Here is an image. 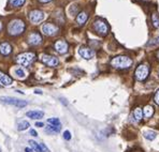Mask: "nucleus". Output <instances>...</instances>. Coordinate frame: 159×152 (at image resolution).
Returning <instances> with one entry per match:
<instances>
[{
	"label": "nucleus",
	"instance_id": "423d86ee",
	"mask_svg": "<svg viewBox=\"0 0 159 152\" xmlns=\"http://www.w3.org/2000/svg\"><path fill=\"white\" fill-rule=\"evenodd\" d=\"M148 74H149V67L147 64H140L139 67H137L135 70V73H134V76L138 80L140 81H143L148 77Z\"/></svg>",
	"mask_w": 159,
	"mask_h": 152
},
{
	"label": "nucleus",
	"instance_id": "5701e85b",
	"mask_svg": "<svg viewBox=\"0 0 159 152\" xmlns=\"http://www.w3.org/2000/svg\"><path fill=\"white\" fill-rule=\"evenodd\" d=\"M152 23H153V26L155 28L159 27V16L157 13H154L153 15H152Z\"/></svg>",
	"mask_w": 159,
	"mask_h": 152
},
{
	"label": "nucleus",
	"instance_id": "c756f323",
	"mask_svg": "<svg viewBox=\"0 0 159 152\" xmlns=\"http://www.w3.org/2000/svg\"><path fill=\"white\" fill-rule=\"evenodd\" d=\"M30 135H32V136H38V133H37V131L34 130H30Z\"/></svg>",
	"mask_w": 159,
	"mask_h": 152
},
{
	"label": "nucleus",
	"instance_id": "72a5a7b5",
	"mask_svg": "<svg viewBox=\"0 0 159 152\" xmlns=\"http://www.w3.org/2000/svg\"><path fill=\"white\" fill-rule=\"evenodd\" d=\"M25 152H32V148H25Z\"/></svg>",
	"mask_w": 159,
	"mask_h": 152
},
{
	"label": "nucleus",
	"instance_id": "c9c22d12",
	"mask_svg": "<svg viewBox=\"0 0 159 152\" xmlns=\"http://www.w3.org/2000/svg\"><path fill=\"white\" fill-rule=\"evenodd\" d=\"M156 43H157V44L159 43V37H158V38H157V39H156Z\"/></svg>",
	"mask_w": 159,
	"mask_h": 152
},
{
	"label": "nucleus",
	"instance_id": "c85d7f7f",
	"mask_svg": "<svg viewBox=\"0 0 159 152\" xmlns=\"http://www.w3.org/2000/svg\"><path fill=\"white\" fill-rule=\"evenodd\" d=\"M40 147H41L42 152H50V150H48V147H46L44 144H40Z\"/></svg>",
	"mask_w": 159,
	"mask_h": 152
},
{
	"label": "nucleus",
	"instance_id": "7ed1b4c3",
	"mask_svg": "<svg viewBox=\"0 0 159 152\" xmlns=\"http://www.w3.org/2000/svg\"><path fill=\"white\" fill-rule=\"evenodd\" d=\"M36 57L37 56L34 53L27 51V53H23L20 55H18L17 58H16V61H17V63L23 65V67H28V65H30L36 60Z\"/></svg>",
	"mask_w": 159,
	"mask_h": 152
},
{
	"label": "nucleus",
	"instance_id": "9b49d317",
	"mask_svg": "<svg viewBox=\"0 0 159 152\" xmlns=\"http://www.w3.org/2000/svg\"><path fill=\"white\" fill-rule=\"evenodd\" d=\"M54 48H55V50L57 51L58 54H61L62 55V54H66L68 51L69 45H68V43L66 41H64V40H58V41L54 44Z\"/></svg>",
	"mask_w": 159,
	"mask_h": 152
},
{
	"label": "nucleus",
	"instance_id": "b1692460",
	"mask_svg": "<svg viewBox=\"0 0 159 152\" xmlns=\"http://www.w3.org/2000/svg\"><path fill=\"white\" fill-rule=\"evenodd\" d=\"M24 3H25V0H10V4L12 7H15V8L23 6Z\"/></svg>",
	"mask_w": 159,
	"mask_h": 152
},
{
	"label": "nucleus",
	"instance_id": "f8f14e48",
	"mask_svg": "<svg viewBox=\"0 0 159 152\" xmlns=\"http://www.w3.org/2000/svg\"><path fill=\"white\" fill-rule=\"evenodd\" d=\"M79 54L82 56V58H84V59H86V60L92 59V58H93V56H95V51H93V50H92V48H89V47H86V46L80 47Z\"/></svg>",
	"mask_w": 159,
	"mask_h": 152
},
{
	"label": "nucleus",
	"instance_id": "39448f33",
	"mask_svg": "<svg viewBox=\"0 0 159 152\" xmlns=\"http://www.w3.org/2000/svg\"><path fill=\"white\" fill-rule=\"evenodd\" d=\"M93 29H95V31L97 32L99 36L106 37L107 34V32H109V26H107V24L104 20H97L93 23Z\"/></svg>",
	"mask_w": 159,
	"mask_h": 152
},
{
	"label": "nucleus",
	"instance_id": "0eeeda50",
	"mask_svg": "<svg viewBox=\"0 0 159 152\" xmlns=\"http://www.w3.org/2000/svg\"><path fill=\"white\" fill-rule=\"evenodd\" d=\"M41 30L45 36L48 37H54L58 33L59 31V28L56 25L52 24V23H46V24H43V26L41 27Z\"/></svg>",
	"mask_w": 159,
	"mask_h": 152
},
{
	"label": "nucleus",
	"instance_id": "6e6552de",
	"mask_svg": "<svg viewBox=\"0 0 159 152\" xmlns=\"http://www.w3.org/2000/svg\"><path fill=\"white\" fill-rule=\"evenodd\" d=\"M44 17H45L44 13L40 10H32V11H30V13H29V20L32 24L41 23L42 20H44Z\"/></svg>",
	"mask_w": 159,
	"mask_h": 152
},
{
	"label": "nucleus",
	"instance_id": "a878e982",
	"mask_svg": "<svg viewBox=\"0 0 159 152\" xmlns=\"http://www.w3.org/2000/svg\"><path fill=\"white\" fill-rule=\"evenodd\" d=\"M15 74L20 77V78H24V77H25V72H24V70H23V69H17L15 71Z\"/></svg>",
	"mask_w": 159,
	"mask_h": 152
},
{
	"label": "nucleus",
	"instance_id": "e433bc0d",
	"mask_svg": "<svg viewBox=\"0 0 159 152\" xmlns=\"http://www.w3.org/2000/svg\"><path fill=\"white\" fill-rule=\"evenodd\" d=\"M157 57H158V59H159V51L157 53Z\"/></svg>",
	"mask_w": 159,
	"mask_h": 152
},
{
	"label": "nucleus",
	"instance_id": "412c9836",
	"mask_svg": "<svg viewBox=\"0 0 159 152\" xmlns=\"http://www.w3.org/2000/svg\"><path fill=\"white\" fill-rule=\"evenodd\" d=\"M60 128H61V125H59V127H56V125H52V124H50V125H48L46 127V132H48V133H58L60 131Z\"/></svg>",
	"mask_w": 159,
	"mask_h": 152
},
{
	"label": "nucleus",
	"instance_id": "f704fd0d",
	"mask_svg": "<svg viewBox=\"0 0 159 152\" xmlns=\"http://www.w3.org/2000/svg\"><path fill=\"white\" fill-rule=\"evenodd\" d=\"M2 28H3V24H2V22L0 20V32L2 31Z\"/></svg>",
	"mask_w": 159,
	"mask_h": 152
},
{
	"label": "nucleus",
	"instance_id": "6ab92c4d",
	"mask_svg": "<svg viewBox=\"0 0 159 152\" xmlns=\"http://www.w3.org/2000/svg\"><path fill=\"white\" fill-rule=\"evenodd\" d=\"M143 136H144V138H146L147 140H154L157 135H156V133L153 132V131H146V132L143 133Z\"/></svg>",
	"mask_w": 159,
	"mask_h": 152
},
{
	"label": "nucleus",
	"instance_id": "cd10ccee",
	"mask_svg": "<svg viewBox=\"0 0 159 152\" xmlns=\"http://www.w3.org/2000/svg\"><path fill=\"white\" fill-rule=\"evenodd\" d=\"M154 100H155L156 104H157V105H159V89H158L157 91H156L155 95H154Z\"/></svg>",
	"mask_w": 159,
	"mask_h": 152
},
{
	"label": "nucleus",
	"instance_id": "4468645a",
	"mask_svg": "<svg viewBox=\"0 0 159 152\" xmlns=\"http://www.w3.org/2000/svg\"><path fill=\"white\" fill-rule=\"evenodd\" d=\"M11 53H12V46L8 42H3V43L0 44V54L7 56L10 55Z\"/></svg>",
	"mask_w": 159,
	"mask_h": 152
},
{
	"label": "nucleus",
	"instance_id": "7c9ffc66",
	"mask_svg": "<svg viewBox=\"0 0 159 152\" xmlns=\"http://www.w3.org/2000/svg\"><path fill=\"white\" fill-rule=\"evenodd\" d=\"M36 127H38V128H42V127H44V124L42 122H37L36 123Z\"/></svg>",
	"mask_w": 159,
	"mask_h": 152
},
{
	"label": "nucleus",
	"instance_id": "4c0bfd02",
	"mask_svg": "<svg viewBox=\"0 0 159 152\" xmlns=\"http://www.w3.org/2000/svg\"><path fill=\"white\" fill-rule=\"evenodd\" d=\"M0 152H1V149H0Z\"/></svg>",
	"mask_w": 159,
	"mask_h": 152
},
{
	"label": "nucleus",
	"instance_id": "393cba45",
	"mask_svg": "<svg viewBox=\"0 0 159 152\" xmlns=\"http://www.w3.org/2000/svg\"><path fill=\"white\" fill-rule=\"evenodd\" d=\"M48 124H52V125H56V127H59V125H61V124H60V121H59V119H58V118L48 119Z\"/></svg>",
	"mask_w": 159,
	"mask_h": 152
},
{
	"label": "nucleus",
	"instance_id": "f3484780",
	"mask_svg": "<svg viewBox=\"0 0 159 152\" xmlns=\"http://www.w3.org/2000/svg\"><path fill=\"white\" fill-rule=\"evenodd\" d=\"M133 117H134V121H140L142 120V117H143V111H142L141 107H137V108L133 111Z\"/></svg>",
	"mask_w": 159,
	"mask_h": 152
},
{
	"label": "nucleus",
	"instance_id": "dca6fc26",
	"mask_svg": "<svg viewBox=\"0 0 159 152\" xmlns=\"http://www.w3.org/2000/svg\"><path fill=\"white\" fill-rule=\"evenodd\" d=\"M88 20V14L86 12H80L76 16V23L80 25V26H83L84 24L86 23V20Z\"/></svg>",
	"mask_w": 159,
	"mask_h": 152
},
{
	"label": "nucleus",
	"instance_id": "4be33fe9",
	"mask_svg": "<svg viewBox=\"0 0 159 152\" xmlns=\"http://www.w3.org/2000/svg\"><path fill=\"white\" fill-rule=\"evenodd\" d=\"M28 142H29V145H30V147L32 148V150H34L36 152H42L41 147H40V144L36 142L34 140H29Z\"/></svg>",
	"mask_w": 159,
	"mask_h": 152
},
{
	"label": "nucleus",
	"instance_id": "f03ea898",
	"mask_svg": "<svg viewBox=\"0 0 159 152\" xmlns=\"http://www.w3.org/2000/svg\"><path fill=\"white\" fill-rule=\"evenodd\" d=\"M111 65L115 69L125 70L129 69L132 65V60L127 56H117L111 60Z\"/></svg>",
	"mask_w": 159,
	"mask_h": 152
},
{
	"label": "nucleus",
	"instance_id": "a211bd4d",
	"mask_svg": "<svg viewBox=\"0 0 159 152\" xmlns=\"http://www.w3.org/2000/svg\"><path fill=\"white\" fill-rule=\"evenodd\" d=\"M154 115V107L151 106V105H147V106L144 107L143 109V116L145 118H151Z\"/></svg>",
	"mask_w": 159,
	"mask_h": 152
},
{
	"label": "nucleus",
	"instance_id": "473e14b6",
	"mask_svg": "<svg viewBox=\"0 0 159 152\" xmlns=\"http://www.w3.org/2000/svg\"><path fill=\"white\" fill-rule=\"evenodd\" d=\"M40 2H42V3H46V2H50L52 1V0H39Z\"/></svg>",
	"mask_w": 159,
	"mask_h": 152
},
{
	"label": "nucleus",
	"instance_id": "2eb2a0df",
	"mask_svg": "<svg viewBox=\"0 0 159 152\" xmlns=\"http://www.w3.org/2000/svg\"><path fill=\"white\" fill-rule=\"evenodd\" d=\"M26 116L30 119H37V120H38V119L43 118L44 113L41 111H27Z\"/></svg>",
	"mask_w": 159,
	"mask_h": 152
},
{
	"label": "nucleus",
	"instance_id": "aec40b11",
	"mask_svg": "<svg viewBox=\"0 0 159 152\" xmlns=\"http://www.w3.org/2000/svg\"><path fill=\"white\" fill-rule=\"evenodd\" d=\"M30 127V124H29V122L26 120H23V121H20V123L17 124V130L18 131H25V130H27L28 128Z\"/></svg>",
	"mask_w": 159,
	"mask_h": 152
},
{
	"label": "nucleus",
	"instance_id": "f257e3e1",
	"mask_svg": "<svg viewBox=\"0 0 159 152\" xmlns=\"http://www.w3.org/2000/svg\"><path fill=\"white\" fill-rule=\"evenodd\" d=\"M25 28H26V25H25L24 20H20V18H15L9 23L8 33L13 37L20 36L25 31Z\"/></svg>",
	"mask_w": 159,
	"mask_h": 152
},
{
	"label": "nucleus",
	"instance_id": "20e7f679",
	"mask_svg": "<svg viewBox=\"0 0 159 152\" xmlns=\"http://www.w3.org/2000/svg\"><path fill=\"white\" fill-rule=\"evenodd\" d=\"M0 101L2 103H6V104L15 106V107H17V108H24L28 104L26 101H23V100L16 99V98H13V97H1L0 98Z\"/></svg>",
	"mask_w": 159,
	"mask_h": 152
},
{
	"label": "nucleus",
	"instance_id": "9d476101",
	"mask_svg": "<svg viewBox=\"0 0 159 152\" xmlns=\"http://www.w3.org/2000/svg\"><path fill=\"white\" fill-rule=\"evenodd\" d=\"M27 42L29 45L31 46H37L39 44H41L42 42V37L39 32H31V33L28 36V39H27Z\"/></svg>",
	"mask_w": 159,
	"mask_h": 152
},
{
	"label": "nucleus",
	"instance_id": "2f4dec72",
	"mask_svg": "<svg viewBox=\"0 0 159 152\" xmlns=\"http://www.w3.org/2000/svg\"><path fill=\"white\" fill-rule=\"evenodd\" d=\"M34 93H36V94H42V91L41 90H39V89H36V90H34Z\"/></svg>",
	"mask_w": 159,
	"mask_h": 152
},
{
	"label": "nucleus",
	"instance_id": "1a4fd4ad",
	"mask_svg": "<svg viewBox=\"0 0 159 152\" xmlns=\"http://www.w3.org/2000/svg\"><path fill=\"white\" fill-rule=\"evenodd\" d=\"M41 61L43 62L44 64H46L48 67H57L59 64V60L57 59L56 57L54 56H51V55H46V54H43L41 56Z\"/></svg>",
	"mask_w": 159,
	"mask_h": 152
},
{
	"label": "nucleus",
	"instance_id": "ddd939ff",
	"mask_svg": "<svg viewBox=\"0 0 159 152\" xmlns=\"http://www.w3.org/2000/svg\"><path fill=\"white\" fill-rule=\"evenodd\" d=\"M0 83L3 86H11L13 84V79L9 75H7L6 73L0 71Z\"/></svg>",
	"mask_w": 159,
	"mask_h": 152
},
{
	"label": "nucleus",
	"instance_id": "bb28decb",
	"mask_svg": "<svg viewBox=\"0 0 159 152\" xmlns=\"http://www.w3.org/2000/svg\"><path fill=\"white\" fill-rule=\"evenodd\" d=\"M64 138L66 140L71 139V133H70L69 131H65V132H64Z\"/></svg>",
	"mask_w": 159,
	"mask_h": 152
}]
</instances>
